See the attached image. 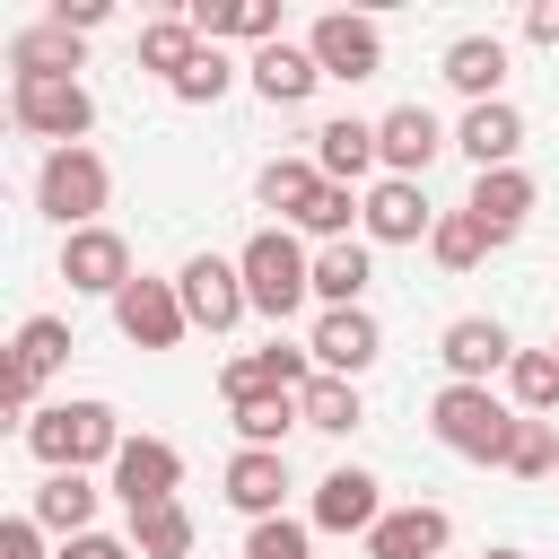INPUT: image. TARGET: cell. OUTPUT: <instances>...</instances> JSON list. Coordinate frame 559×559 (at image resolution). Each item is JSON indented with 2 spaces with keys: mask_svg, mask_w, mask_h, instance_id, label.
<instances>
[{
  "mask_svg": "<svg viewBox=\"0 0 559 559\" xmlns=\"http://www.w3.org/2000/svg\"><path fill=\"white\" fill-rule=\"evenodd\" d=\"M61 559H140V550H131V533H79V542H61Z\"/></svg>",
  "mask_w": 559,
  "mask_h": 559,
  "instance_id": "obj_39",
  "label": "cell"
},
{
  "mask_svg": "<svg viewBox=\"0 0 559 559\" xmlns=\"http://www.w3.org/2000/svg\"><path fill=\"white\" fill-rule=\"evenodd\" d=\"M245 79H253V96H262V105H306V96L323 87V61H314L306 44H288V35H280V44H262V52L245 61Z\"/></svg>",
  "mask_w": 559,
  "mask_h": 559,
  "instance_id": "obj_19",
  "label": "cell"
},
{
  "mask_svg": "<svg viewBox=\"0 0 559 559\" xmlns=\"http://www.w3.org/2000/svg\"><path fill=\"white\" fill-rule=\"evenodd\" d=\"M26 454L44 472H96L122 454V419H114V402H52L26 419Z\"/></svg>",
  "mask_w": 559,
  "mask_h": 559,
  "instance_id": "obj_2",
  "label": "cell"
},
{
  "mask_svg": "<svg viewBox=\"0 0 559 559\" xmlns=\"http://www.w3.org/2000/svg\"><path fill=\"white\" fill-rule=\"evenodd\" d=\"M114 323H122V341H131V349H175V341L192 332V314H183V288H175V280H131V288L114 297Z\"/></svg>",
  "mask_w": 559,
  "mask_h": 559,
  "instance_id": "obj_10",
  "label": "cell"
},
{
  "mask_svg": "<svg viewBox=\"0 0 559 559\" xmlns=\"http://www.w3.org/2000/svg\"><path fill=\"white\" fill-rule=\"evenodd\" d=\"M288 428H306V411H297V393H253V402H236V437L245 445H288Z\"/></svg>",
  "mask_w": 559,
  "mask_h": 559,
  "instance_id": "obj_32",
  "label": "cell"
},
{
  "mask_svg": "<svg viewBox=\"0 0 559 559\" xmlns=\"http://www.w3.org/2000/svg\"><path fill=\"white\" fill-rule=\"evenodd\" d=\"M445 542H454V515L411 498V507H384V524L367 533V559H437Z\"/></svg>",
  "mask_w": 559,
  "mask_h": 559,
  "instance_id": "obj_16",
  "label": "cell"
},
{
  "mask_svg": "<svg viewBox=\"0 0 559 559\" xmlns=\"http://www.w3.org/2000/svg\"><path fill=\"white\" fill-rule=\"evenodd\" d=\"M280 498H288V454H271V445H236V454H227V507L253 515V524H271Z\"/></svg>",
  "mask_w": 559,
  "mask_h": 559,
  "instance_id": "obj_18",
  "label": "cell"
},
{
  "mask_svg": "<svg viewBox=\"0 0 559 559\" xmlns=\"http://www.w3.org/2000/svg\"><path fill=\"white\" fill-rule=\"evenodd\" d=\"M454 148L472 157V175H489V166H515V148H524V114L498 96V105H463V122H454Z\"/></svg>",
  "mask_w": 559,
  "mask_h": 559,
  "instance_id": "obj_20",
  "label": "cell"
},
{
  "mask_svg": "<svg viewBox=\"0 0 559 559\" xmlns=\"http://www.w3.org/2000/svg\"><path fill=\"white\" fill-rule=\"evenodd\" d=\"M507 472H515V480H550V472H559V428H550V419H524L515 445H507Z\"/></svg>",
  "mask_w": 559,
  "mask_h": 559,
  "instance_id": "obj_36",
  "label": "cell"
},
{
  "mask_svg": "<svg viewBox=\"0 0 559 559\" xmlns=\"http://www.w3.org/2000/svg\"><path fill=\"white\" fill-rule=\"evenodd\" d=\"M507 393H515V411H524V419H550V411H559V349H515Z\"/></svg>",
  "mask_w": 559,
  "mask_h": 559,
  "instance_id": "obj_30",
  "label": "cell"
},
{
  "mask_svg": "<svg viewBox=\"0 0 559 559\" xmlns=\"http://www.w3.org/2000/svg\"><path fill=\"white\" fill-rule=\"evenodd\" d=\"M306 52L323 61V79H376L384 70V26L376 17H349V9H332V17H314L306 26Z\"/></svg>",
  "mask_w": 559,
  "mask_h": 559,
  "instance_id": "obj_7",
  "label": "cell"
},
{
  "mask_svg": "<svg viewBox=\"0 0 559 559\" xmlns=\"http://www.w3.org/2000/svg\"><path fill=\"white\" fill-rule=\"evenodd\" d=\"M437 148H454V131H445L428 105H393V114H376V157H384V175H402V183H428Z\"/></svg>",
  "mask_w": 559,
  "mask_h": 559,
  "instance_id": "obj_8",
  "label": "cell"
},
{
  "mask_svg": "<svg viewBox=\"0 0 559 559\" xmlns=\"http://www.w3.org/2000/svg\"><path fill=\"white\" fill-rule=\"evenodd\" d=\"M245 559H314V524L271 515V524H253V533H245Z\"/></svg>",
  "mask_w": 559,
  "mask_h": 559,
  "instance_id": "obj_37",
  "label": "cell"
},
{
  "mask_svg": "<svg viewBox=\"0 0 559 559\" xmlns=\"http://www.w3.org/2000/svg\"><path fill=\"white\" fill-rule=\"evenodd\" d=\"M192 52H201V35H192V17H183V9L140 26V70H157V79H183V70H192Z\"/></svg>",
  "mask_w": 559,
  "mask_h": 559,
  "instance_id": "obj_28",
  "label": "cell"
},
{
  "mask_svg": "<svg viewBox=\"0 0 559 559\" xmlns=\"http://www.w3.org/2000/svg\"><path fill=\"white\" fill-rule=\"evenodd\" d=\"M384 524V480L376 472H358V463H341V472H323L314 480V533H376Z\"/></svg>",
  "mask_w": 559,
  "mask_h": 559,
  "instance_id": "obj_14",
  "label": "cell"
},
{
  "mask_svg": "<svg viewBox=\"0 0 559 559\" xmlns=\"http://www.w3.org/2000/svg\"><path fill=\"white\" fill-rule=\"evenodd\" d=\"M314 192H323V166H314V157H271V166L253 175V201L280 210V218H306Z\"/></svg>",
  "mask_w": 559,
  "mask_h": 559,
  "instance_id": "obj_27",
  "label": "cell"
},
{
  "mask_svg": "<svg viewBox=\"0 0 559 559\" xmlns=\"http://www.w3.org/2000/svg\"><path fill=\"white\" fill-rule=\"evenodd\" d=\"M227 87H236V61H227L218 44H201V52H192V70H183V79H166V96H175V105H218Z\"/></svg>",
  "mask_w": 559,
  "mask_h": 559,
  "instance_id": "obj_35",
  "label": "cell"
},
{
  "mask_svg": "<svg viewBox=\"0 0 559 559\" xmlns=\"http://www.w3.org/2000/svg\"><path fill=\"white\" fill-rule=\"evenodd\" d=\"M9 358H17V367H26L35 384H44L52 367H70V323H61V314H26V323H17V349H9Z\"/></svg>",
  "mask_w": 559,
  "mask_h": 559,
  "instance_id": "obj_34",
  "label": "cell"
},
{
  "mask_svg": "<svg viewBox=\"0 0 559 559\" xmlns=\"http://www.w3.org/2000/svg\"><path fill=\"white\" fill-rule=\"evenodd\" d=\"M314 166H323V183H349V192H358V175H376V166H384V157H376V122L332 114V122L314 131Z\"/></svg>",
  "mask_w": 559,
  "mask_h": 559,
  "instance_id": "obj_23",
  "label": "cell"
},
{
  "mask_svg": "<svg viewBox=\"0 0 559 559\" xmlns=\"http://www.w3.org/2000/svg\"><path fill=\"white\" fill-rule=\"evenodd\" d=\"M183 489V454L166 445V437H122V454H114V498L140 515V507H166Z\"/></svg>",
  "mask_w": 559,
  "mask_h": 559,
  "instance_id": "obj_13",
  "label": "cell"
},
{
  "mask_svg": "<svg viewBox=\"0 0 559 559\" xmlns=\"http://www.w3.org/2000/svg\"><path fill=\"white\" fill-rule=\"evenodd\" d=\"M428 253H437L445 271H472V262H489V253H498V236H489L472 210H437V236H428Z\"/></svg>",
  "mask_w": 559,
  "mask_h": 559,
  "instance_id": "obj_31",
  "label": "cell"
},
{
  "mask_svg": "<svg viewBox=\"0 0 559 559\" xmlns=\"http://www.w3.org/2000/svg\"><path fill=\"white\" fill-rule=\"evenodd\" d=\"M201 44H280V0H183Z\"/></svg>",
  "mask_w": 559,
  "mask_h": 559,
  "instance_id": "obj_17",
  "label": "cell"
},
{
  "mask_svg": "<svg viewBox=\"0 0 559 559\" xmlns=\"http://www.w3.org/2000/svg\"><path fill=\"white\" fill-rule=\"evenodd\" d=\"M236 271H245V306H253V314H271V323H288V314L314 297V253H306L288 227H262V236H245Z\"/></svg>",
  "mask_w": 559,
  "mask_h": 559,
  "instance_id": "obj_3",
  "label": "cell"
},
{
  "mask_svg": "<svg viewBox=\"0 0 559 559\" xmlns=\"http://www.w3.org/2000/svg\"><path fill=\"white\" fill-rule=\"evenodd\" d=\"M437 79H445L454 96H472V105H498V87H507V44H498V35H454L445 61H437Z\"/></svg>",
  "mask_w": 559,
  "mask_h": 559,
  "instance_id": "obj_22",
  "label": "cell"
},
{
  "mask_svg": "<svg viewBox=\"0 0 559 559\" xmlns=\"http://www.w3.org/2000/svg\"><path fill=\"white\" fill-rule=\"evenodd\" d=\"M428 428H437V445H445V454H463V463H498V472H507V445H515L524 411H515V402H498L489 384H437Z\"/></svg>",
  "mask_w": 559,
  "mask_h": 559,
  "instance_id": "obj_1",
  "label": "cell"
},
{
  "mask_svg": "<svg viewBox=\"0 0 559 559\" xmlns=\"http://www.w3.org/2000/svg\"><path fill=\"white\" fill-rule=\"evenodd\" d=\"M524 35H533V44H559V0H533V9H524Z\"/></svg>",
  "mask_w": 559,
  "mask_h": 559,
  "instance_id": "obj_41",
  "label": "cell"
},
{
  "mask_svg": "<svg viewBox=\"0 0 559 559\" xmlns=\"http://www.w3.org/2000/svg\"><path fill=\"white\" fill-rule=\"evenodd\" d=\"M367 280H376V245L349 236V245H323V253H314V297H323V306H358Z\"/></svg>",
  "mask_w": 559,
  "mask_h": 559,
  "instance_id": "obj_26",
  "label": "cell"
},
{
  "mask_svg": "<svg viewBox=\"0 0 559 559\" xmlns=\"http://www.w3.org/2000/svg\"><path fill=\"white\" fill-rule=\"evenodd\" d=\"M297 411H306V428H323V437H349V428L367 419V402H358L349 376H314V384L297 393Z\"/></svg>",
  "mask_w": 559,
  "mask_h": 559,
  "instance_id": "obj_29",
  "label": "cell"
},
{
  "mask_svg": "<svg viewBox=\"0 0 559 559\" xmlns=\"http://www.w3.org/2000/svg\"><path fill=\"white\" fill-rule=\"evenodd\" d=\"M105 17H114L105 0H52V26H70V35H96Z\"/></svg>",
  "mask_w": 559,
  "mask_h": 559,
  "instance_id": "obj_40",
  "label": "cell"
},
{
  "mask_svg": "<svg viewBox=\"0 0 559 559\" xmlns=\"http://www.w3.org/2000/svg\"><path fill=\"white\" fill-rule=\"evenodd\" d=\"M105 201H114V175H105L96 148H44V166H35V210L61 218V236L105 227Z\"/></svg>",
  "mask_w": 559,
  "mask_h": 559,
  "instance_id": "obj_4",
  "label": "cell"
},
{
  "mask_svg": "<svg viewBox=\"0 0 559 559\" xmlns=\"http://www.w3.org/2000/svg\"><path fill=\"white\" fill-rule=\"evenodd\" d=\"M533 201H542V183H533L524 166H489V175H472V201H463V210H472V218L507 245V236L533 218Z\"/></svg>",
  "mask_w": 559,
  "mask_h": 559,
  "instance_id": "obj_21",
  "label": "cell"
},
{
  "mask_svg": "<svg viewBox=\"0 0 559 559\" xmlns=\"http://www.w3.org/2000/svg\"><path fill=\"white\" fill-rule=\"evenodd\" d=\"M131 550H140V559H183V550H192V515H183V498L140 507V515H131Z\"/></svg>",
  "mask_w": 559,
  "mask_h": 559,
  "instance_id": "obj_33",
  "label": "cell"
},
{
  "mask_svg": "<svg viewBox=\"0 0 559 559\" xmlns=\"http://www.w3.org/2000/svg\"><path fill=\"white\" fill-rule=\"evenodd\" d=\"M26 515H35L44 533H61V542L96 533V489H87V472H44V489H35Z\"/></svg>",
  "mask_w": 559,
  "mask_h": 559,
  "instance_id": "obj_24",
  "label": "cell"
},
{
  "mask_svg": "<svg viewBox=\"0 0 559 559\" xmlns=\"http://www.w3.org/2000/svg\"><path fill=\"white\" fill-rule=\"evenodd\" d=\"M489 559H524V550H489Z\"/></svg>",
  "mask_w": 559,
  "mask_h": 559,
  "instance_id": "obj_42",
  "label": "cell"
},
{
  "mask_svg": "<svg viewBox=\"0 0 559 559\" xmlns=\"http://www.w3.org/2000/svg\"><path fill=\"white\" fill-rule=\"evenodd\" d=\"M9 79H79V35L52 26V17L9 35Z\"/></svg>",
  "mask_w": 559,
  "mask_h": 559,
  "instance_id": "obj_25",
  "label": "cell"
},
{
  "mask_svg": "<svg viewBox=\"0 0 559 559\" xmlns=\"http://www.w3.org/2000/svg\"><path fill=\"white\" fill-rule=\"evenodd\" d=\"M306 349H314V367H323V376H349V384H358V376L384 358V323H376L367 306H323Z\"/></svg>",
  "mask_w": 559,
  "mask_h": 559,
  "instance_id": "obj_9",
  "label": "cell"
},
{
  "mask_svg": "<svg viewBox=\"0 0 559 559\" xmlns=\"http://www.w3.org/2000/svg\"><path fill=\"white\" fill-rule=\"evenodd\" d=\"M0 559H44V524L35 515H9L0 524Z\"/></svg>",
  "mask_w": 559,
  "mask_h": 559,
  "instance_id": "obj_38",
  "label": "cell"
},
{
  "mask_svg": "<svg viewBox=\"0 0 559 559\" xmlns=\"http://www.w3.org/2000/svg\"><path fill=\"white\" fill-rule=\"evenodd\" d=\"M550 349H559V332H550Z\"/></svg>",
  "mask_w": 559,
  "mask_h": 559,
  "instance_id": "obj_43",
  "label": "cell"
},
{
  "mask_svg": "<svg viewBox=\"0 0 559 559\" xmlns=\"http://www.w3.org/2000/svg\"><path fill=\"white\" fill-rule=\"evenodd\" d=\"M61 280H70L79 297H122V288H131V245H122V227H79V236H61Z\"/></svg>",
  "mask_w": 559,
  "mask_h": 559,
  "instance_id": "obj_12",
  "label": "cell"
},
{
  "mask_svg": "<svg viewBox=\"0 0 559 559\" xmlns=\"http://www.w3.org/2000/svg\"><path fill=\"white\" fill-rule=\"evenodd\" d=\"M175 288H183V314H192V332H236L253 306H245V271L227 262V253H192L183 271H175Z\"/></svg>",
  "mask_w": 559,
  "mask_h": 559,
  "instance_id": "obj_6",
  "label": "cell"
},
{
  "mask_svg": "<svg viewBox=\"0 0 559 559\" xmlns=\"http://www.w3.org/2000/svg\"><path fill=\"white\" fill-rule=\"evenodd\" d=\"M367 245H428L437 236V210H428V183H402V175H384V183H367Z\"/></svg>",
  "mask_w": 559,
  "mask_h": 559,
  "instance_id": "obj_15",
  "label": "cell"
},
{
  "mask_svg": "<svg viewBox=\"0 0 559 559\" xmlns=\"http://www.w3.org/2000/svg\"><path fill=\"white\" fill-rule=\"evenodd\" d=\"M9 122L52 140V148H87L96 131V96L79 79H9Z\"/></svg>",
  "mask_w": 559,
  "mask_h": 559,
  "instance_id": "obj_5",
  "label": "cell"
},
{
  "mask_svg": "<svg viewBox=\"0 0 559 559\" xmlns=\"http://www.w3.org/2000/svg\"><path fill=\"white\" fill-rule=\"evenodd\" d=\"M437 358H445V384H489L498 367H515V341L498 314H454L437 332Z\"/></svg>",
  "mask_w": 559,
  "mask_h": 559,
  "instance_id": "obj_11",
  "label": "cell"
}]
</instances>
